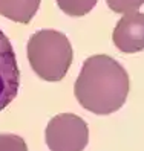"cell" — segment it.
Returning a JSON list of instances; mask_svg holds the SVG:
<instances>
[{"label":"cell","instance_id":"cell-9","mask_svg":"<svg viewBox=\"0 0 144 151\" xmlns=\"http://www.w3.org/2000/svg\"><path fill=\"white\" fill-rule=\"evenodd\" d=\"M106 3L116 14H130L140 9L144 0H106Z\"/></svg>","mask_w":144,"mask_h":151},{"label":"cell","instance_id":"cell-7","mask_svg":"<svg viewBox=\"0 0 144 151\" xmlns=\"http://www.w3.org/2000/svg\"><path fill=\"white\" fill-rule=\"evenodd\" d=\"M58 8L71 17H83L94 9L98 0H55Z\"/></svg>","mask_w":144,"mask_h":151},{"label":"cell","instance_id":"cell-1","mask_svg":"<svg viewBox=\"0 0 144 151\" xmlns=\"http://www.w3.org/2000/svg\"><path fill=\"white\" fill-rule=\"evenodd\" d=\"M129 87V75L115 58L92 55L83 63L74 92L83 109L104 116L123 107Z\"/></svg>","mask_w":144,"mask_h":151},{"label":"cell","instance_id":"cell-6","mask_svg":"<svg viewBox=\"0 0 144 151\" xmlns=\"http://www.w3.org/2000/svg\"><path fill=\"white\" fill-rule=\"evenodd\" d=\"M41 0H0V15L15 23L28 24L40 8Z\"/></svg>","mask_w":144,"mask_h":151},{"label":"cell","instance_id":"cell-5","mask_svg":"<svg viewBox=\"0 0 144 151\" xmlns=\"http://www.w3.org/2000/svg\"><path fill=\"white\" fill-rule=\"evenodd\" d=\"M112 40L116 49L124 54L144 50V12L124 14L115 26Z\"/></svg>","mask_w":144,"mask_h":151},{"label":"cell","instance_id":"cell-2","mask_svg":"<svg viewBox=\"0 0 144 151\" xmlns=\"http://www.w3.org/2000/svg\"><path fill=\"white\" fill-rule=\"evenodd\" d=\"M74 52L63 32L41 29L28 41V60L39 78L49 83L61 81L72 64Z\"/></svg>","mask_w":144,"mask_h":151},{"label":"cell","instance_id":"cell-4","mask_svg":"<svg viewBox=\"0 0 144 151\" xmlns=\"http://www.w3.org/2000/svg\"><path fill=\"white\" fill-rule=\"evenodd\" d=\"M20 86V70L11 41L0 29V111L17 96Z\"/></svg>","mask_w":144,"mask_h":151},{"label":"cell","instance_id":"cell-3","mask_svg":"<svg viewBox=\"0 0 144 151\" xmlns=\"http://www.w3.org/2000/svg\"><path fill=\"white\" fill-rule=\"evenodd\" d=\"M44 139L51 151H83L89 142V128L77 114L61 113L48 122Z\"/></svg>","mask_w":144,"mask_h":151},{"label":"cell","instance_id":"cell-8","mask_svg":"<svg viewBox=\"0 0 144 151\" xmlns=\"http://www.w3.org/2000/svg\"><path fill=\"white\" fill-rule=\"evenodd\" d=\"M0 151H28V147L23 137L11 134V133H2L0 134Z\"/></svg>","mask_w":144,"mask_h":151}]
</instances>
